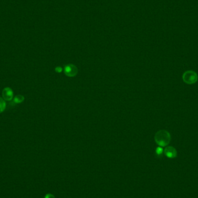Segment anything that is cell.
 <instances>
[{
  "label": "cell",
  "instance_id": "cell-1",
  "mask_svg": "<svg viewBox=\"0 0 198 198\" xmlns=\"http://www.w3.org/2000/svg\"><path fill=\"white\" fill-rule=\"evenodd\" d=\"M155 141L159 147H166L169 145L171 141V135L170 133L165 130H160L155 133Z\"/></svg>",
  "mask_w": 198,
  "mask_h": 198
},
{
  "label": "cell",
  "instance_id": "cell-2",
  "mask_svg": "<svg viewBox=\"0 0 198 198\" xmlns=\"http://www.w3.org/2000/svg\"><path fill=\"white\" fill-rule=\"evenodd\" d=\"M183 80L185 84L192 85L195 84L198 81V75L196 72L192 70L185 71L183 75Z\"/></svg>",
  "mask_w": 198,
  "mask_h": 198
},
{
  "label": "cell",
  "instance_id": "cell-3",
  "mask_svg": "<svg viewBox=\"0 0 198 198\" xmlns=\"http://www.w3.org/2000/svg\"><path fill=\"white\" fill-rule=\"evenodd\" d=\"M64 73L68 77H75L78 73V68L73 64H68L64 68Z\"/></svg>",
  "mask_w": 198,
  "mask_h": 198
},
{
  "label": "cell",
  "instance_id": "cell-4",
  "mask_svg": "<svg viewBox=\"0 0 198 198\" xmlns=\"http://www.w3.org/2000/svg\"><path fill=\"white\" fill-rule=\"evenodd\" d=\"M163 152L168 158H175L177 156V150L172 146H166Z\"/></svg>",
  "mask_w": 198,
  "mask_h": 198
},
{
  "label": "cell",
  "instance_id": "cell-5",
  "mask_svg": "<svg viewBox=\"0 0 198 198\" xmlns=\"http://www.w3.org/2000/svg\"><path fill=\"white\" fill-rule=\"evenodd\" d=\"M2 97L3 99L7 101H11L13 99V92L10 87H5L2 91Z\"/></svg>",
  "mask_w": 198,
  "mask_h": 198
},
{
  "label": "cell",
  "instance_id": "cell-6",
  "mask_svg": "<svg viewBox=\"0 0 198 198\" xmlns=\"http://www.w3.org/2000/svg\"><path fill=\"white\" fill-rule=\"evenodd\" d=\"M6 108V103L4 99L0 97V113L3 112Z\"/></svg>",
  "mask_w": 198,
  "mask_h": 198
},
{
  "label": "cell",
  "instance_id": "cell-7",
  "mask_svg": "<svg viewBox=\"0 0 198 198\" xmlns=\"http://www.w3.org/2000/svg\"><path fill=\"white\" fill-rule=\"evenodd\" d=\"M24 100H25L24 96L19 94V95H18L15 97V98L13 99V101L15 103H20L22 101H23Z\"/></svg>",
  "mask_w": 198,
  "mask_h": 198
},
{
  "label": "cell",
  "instance_id": "cell-8",
  "mask_svg": "<svg viewBox=\"0 0 198 198\" xmlns=\"http://www.w3.org/2000/svg\"><path fill=\"white\" fill-rule=\"evenodd\" d=\"M163 151H164V150H163V148H162V147H158L156 149V153L158 156H160V155H162V153H163Z\"/></svg>",
  "mask_w": 198,
  "mask_h": 198
},
{
  "label": "cell",
  "instance_id": "cell-9",
  "mask_svg": "<svg viewBox=\"0 0 198 198\" xmlns=\"http://www.w3.org/2000/svg\"><path fill=\"white\" fill-rule=\"evenodd\" d=\"M55 198V197H54V196L52 194L48 193V194H46V195H45V198Z\"/></svg>",
  "mask_w": 198,
  "mask_h": 198
}]
</instances>
